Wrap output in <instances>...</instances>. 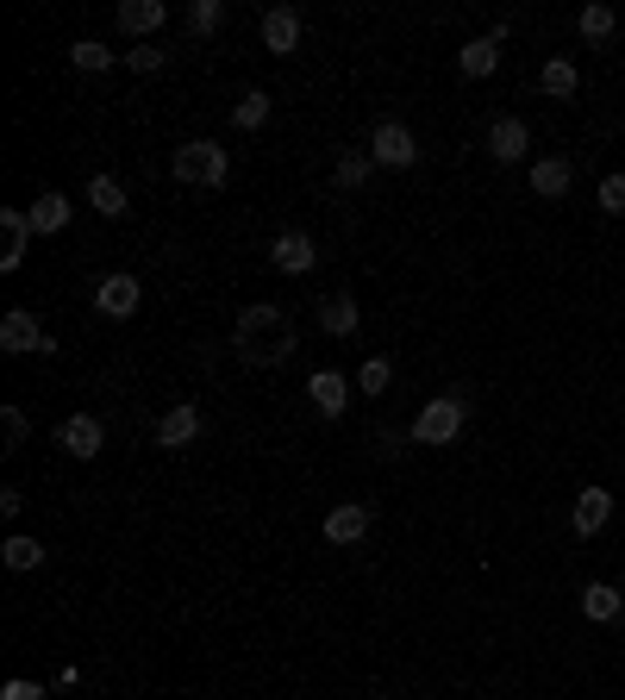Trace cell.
<instances>
[{
	"label": "cell",
	"instance_id": "1",
	"mask_svg": "<svg viewBox=\"0 0 625 700\" xmlns=\"http://www.w3.org/2000/svg\"><path fill=\"white\" fill-rule=\"evenodd\" d=\"M232 350H238L245 363H257V370L288 363V357L300 350L295 320H288L282 307H270V300H250L245 313H238V325H232Z\"/></svg>",
	"mask_w": 625,
	"mask_h": 700
},
{
	"label": "cell",
	"instance_id": "2",
	"mask_svg": "<svg viewBox=\"0 0 625 700\" xmlns=\"http://www.w3.org/2000/svg\"><path fill=\"white\" fill-rule=\"evenodd\" d=\"M175 182H195V188H225L232 182V157H225L213 138H195V145H182L170 157Z\"/></svg>",
	"mask_w": 625,
	"mask_h": 700
},
{
	"label": "cell",
	"instance_id": "3",
	"mask_svg": "<svg viewBox=\"0 0 625 700\" xmlns=\"http://www.w3.org/2000/svg\"><path fill=\"white\" fill-rule=\"evenodd\" d=\"M457 432H463V395H438V400H425V407H420V420H413V445L445 450Z\"/></svg>",
	"mask_w": 625,
	"mask_h": 700
},
{
	"label": "cell",
	"instance_id": "4",
	"mask_svg": "<svg viewBox=\"0 0 625 700\" xmlns=\"http://www.w3.org/2000/svg\"><path fill=\"white\" fill-rule=\"evenodd\" d=\"M0 350H13V357H50V332L38 325V313H25V307H13L7 320H0Z\"/></svg>",
	"mask_w": 625,
	"mask_h": 700
},
{
	"label": "cell",
	"instance_id": "5",
	"mask_svg": "<svg viewBox=\"0 0 625 700\" xmlns=\"http://www.w3.org/2000/svg\"><path fill=\"white\" fill-rule=\"evenodd\" d=\"M370 157L382 163V170H413V157H420V145H413V132L400 120H382L370 138Z\"/></svg>",
	"mask_w": 625,
	"mask_h": 700
},
{
	"label": "cell",
	"instance_id": "6",
	"mask_svg": "<svg viewBox=\"0 0 625 700\" xmlns=\"http://www.w3.org/2000/svg\"><path fill=\"white\" fill-rule=\"evenodd\" d=\"M57 445L88 463V457H100V445H107V425H100L95 413H70V420L57 425Z\"/></svg>",
	"mask_w": 625,
	"mask_h": 700
},
{
	"label": "cell",
	"instance_id": "7",
	"mask_svg": "<svg viewBox=\"0 0 625 700\" xmlns=\"http://www.w3.org/2000/svg\"><path fill=\"white\" fill-rule=\"evenodd\" d=\"M138 300H145V288H138V275H107V282H100L95 288V307L100 313H107V320H132V313H138Z\"/></svg>",
	"mask_w": 625,
	"mask_h": 700
},
{
	"label": "cell",
	"instance_id": "8",
	"mask_svg": "<svg viewBox=\"0 0 625 700\" xmlns=\"http://www.w3.org/2000/svg\"><path fill=\"white\" fill-rule=\"evenodd\" d=\"M195 438H200V407H195V400H175L170 413L157 420V445H163V450H188Z\"/></svg>",
	"mask_w": 625,
	"mask_h": 700
},
{
	"label": "cell",
	"instance_id": "9",
	"mask_svg": "<svg viewBox=\"0 0 625 700\" xmlns=\"http://www.w3.org/2000/svg\"><path fill=\"white\" fill-rule=\"evenodd\" d=\"M263 50H270V57H295L300 50V13L295 7H270V13H263Z\"/></svg>",
	"mask_w": 625,
	"mask_h": 700
},
{
	"label": "cell",
	"instance_id": "10",
	"mask_svg": "<svg viewBox=\"0 0 625 700\" xmlns=\"http://www.w3.org/2000/svg\"><path fill=\"white\" fill-rule=\"evenodd\" d=\"M270 263L282 275H307L313 263H320V250H313V238H307V232H282V238L270 245Z\"/></svg>",
	"mask_w": 625,
	"mask_h": 700
},
{
	"label": "cell",
	"instance_id": "11",
	"mask_svg": "<svg viewBox=\"0 0 625 700\" xmlns=\"http://www.w3.org/2000/svg\"><path fill=\"white\" fill-rule=\"evenodd\" d=\"M363 532H370V507H363V500H338V507L325 513V538H332V545H357Z\"/></svg>",
	"mask_w": 625,
	"mask_h": 700
},
{
	"label": "cell",
	"instance_id": "12",
	"mask_svg": "<svg viewBox=\"0 0 625 700\" xmlns=\"http://www.w3.org/2000/svg\"><path fill=\"white\" fill-rule=\"evenodd\" d=\"M307 395H313V407H320L325 420H338V413L350 407V382L338 370H313L307 375Z\"/></svg>",
	"mask_w": 625,
	"mask_h": 700
},
{
	"label": "cell",
	"instance_id": "13",
	"mask_svg": "<svg viewBox=\"0 0 625 700\" xmlns=\"http://www.w3.org/2000/svg\"><path fill=\"white\" fill-rule=\"evenodd\" d=\"M525 150H532L525 120H495V125H488V157H495V163H520Z\"/></svg>",
	"mask_w": 625,
	"mask_h": 700
},
{
	"label": "cell",
	"instance_id": "14",
	"mask_svg": "<svg viewBox=\"0 0 625 700\" xmlns=\"http://www.w3.org/2000/svg\"><path fill=\"white\" fill-rule=\"evenodd\" d=\"M607 520H613V495H607V488H582V495H575L570 525L582 532V538H595V532H600Z\"/></svg>",
	"mask_w": 625,
	"mask_h": 700
},
{
	"label": "cell",
	"instance_id": "15",
	"mask_svg": "<svg viewBox=\"0 0 625 700\" xmlns=\"http://www.w3.org/2000/svg\"><path fill=\"white\" fill-rule=\"evenodd\" d=\"M0 232H7V250H0V270H20L25 245H32V213H25V207H0Z\"/></svg>",
	"mask_w": 625,
	"mask_h": 700
},
{
	"label": "cell",
	"instance_id": "16",
	"mask_svg": "<svg viewBox=\"0 0 625 700\" xmlns=\"http://www.w3.org/2000/svg\"><path fill=\"white\" fill-rule=\"evenodd\" d=\"M25 213H32V232H38V238H50V232H63V225L75 220V200H63V195H38L32 207H25Z\"/></svg>",
	"mask_w": 625,
	"mask_h": 700
},
{
	"label": "cell",
	"instance_id": "17",
	"mask_svg": "<svg viewBox=\"0 0 625 700\" xmlns=\"http://www.w3.org/2000/svg\"><path fill=\"white\" fill-rule=\"evenodd\" d=\"M113 20H120V32H132V38H145V32H157V25L170 20V7H163V0H125V7L113 13Z\"/></svg>",
	"mask_w": 625,
	"mask_h": 700
},
{
	"label": "cell",
	"instance_id": "18",
	"mask_svg": "<svg viewBox=\"0 0 625 700\" xmlns=\"http://www.w3.org/2000/svg\"><path fill=\"white\" fill-rule=\"evenodd\" d=\"M457 70L475 75V82H482V75H495L500 70V38H470V45L457 50Z\"/></svg>",
	"mask_w": 625,
	"mask_h": 700
},
{
	"label": "cell",
	"instance_id": "19",
	"mask_svg": "<svg viewBox=\"0 0 625 700\" xmlns=\"http://www.w3.org/2000/svg\"><path fill=\"white\" fill-rule=\"evenodd\" d=\"M532 195L563 200L570 195V163H563V157H538V163H532Z\"/></svg>",
	"mask_w": 625,
	"mask_h": 700
},
{
	"label": "cell",
	"instance_id": "20",
	"mask_svg": "<svg viewBox=\"0 0 625 700\" xmlns=\"http://www.w3.org/2000/svg\"><path fill=\"white\" fill-rule=\"evenodd\" d=\"M582 613H588V620H620L625 613V595L620 588H613V582H588V588H582Z\"/></svg>",
	"mask_w": 625,
	"mask_h": 700
},
{
	"label": "cell",
	"instance_id": "21",
	"mask_svg": "<svg viewBox=\"0 0 625 700\" xmlns=\"http://www.w3.org/2000/svg\"><path fill=\"white\" fill-rule=\"evenodd\" d=\"M357 320H363V313H357V300H350V295H325L320 300V325L332 332V338H350Z\"/></svg>",
	"mask_w": 625,
	"mask_h": 700
},
{
	"label": "cell",
	"instance_id": "22",
	"mask_svg": "<svg viewBox=\"0 0 625 700\" xmlns=\"http://www.w3.org/2000/svg\"><path fill=\"white\" fill-rule=\"evenodd\" d=\"M538 88H545L550 100H570L575 88H582V75H575V63H570V57H550L545 70H538Z\"/></svg>",
	"mask_w": 625,
	"mask_h": 700
},
{
	"label": "cell",
	"instance_id": "23",
	"mask_svg": "<svg viewBox=\"0 0 625 700\" xmlns=\"http://www.w3.org/2000/svg\"><path fill=\"white\" fill-rule=\"evenodd\" d=\"M88 207L107 213V220H120V213H125V188L113 182V175H95V182H88Z\"/></svg>",
	"mask_w": 625,
	"mask_h": 700
},
{
	"label": "cell",
	"instance_id": "24",
	"mask_svg": "<svg viewBox=\"0 0 625 700\" xmlns=\"http://www.w3.org/2000/svg\"><path fill=\"white\" fill-rule=\"evenodd\" d=\"M232 125H238V132H257V125H270V95H263V88H250V95L232 107Z\"/></svg>",
	"mask_w": 625,
	"mask_h": 700
},
{
	"label": "cell",
	"instance_id": "25",
	"mask_svg": "<svg viewBox=\"0 0 625 700\" xmlns=\"http://www.w3.org/2000/svg\"><path fill=\"white\" fill-rule=\"evenodd\" d=\"M0 557H7V570H38V563H45V545H38V538H25V532H13Z\"/></svg>",
	"mask_w": 625,
	"mask_h": 700
},
{
	"label": "cell",
	"instance_id": "26",
	"mask_svg": "<svg viewBox=\"0 0 625 700\" xmlns=\"http://www.w3.org/2000/svg\"><path fill=\"white\" fill-rule=\"evenodd\" d=\"M575 25H582V38H613V7H607V0H588V7H582V13H575Z\"/></svg>",
	"mask_w": 625,
	"mask_h": 700
},
{
	"label": "cell",
	"instance_id": "27",
	"mask_svg": "<svg viewBox=\"0 0 625 700\" xmlns=\"http://www.w3.org/2000/svg\"><path fill=\"white\" fill-rule=\"evenodd\" d=\"M388 382H395V363H388V357H370V363L357 370V388H363V395H388Z\"/></svg>",
	"mask_w": 625,
	"mask_h": 700
},
{
	"label": "cell",
	"instance_id": "28",
	"mask_svg": "<svg viewBox=\"0 0 625 700\" xmlns=\"http://www.w3.org/2000/svg\"><path fill=\"white\" fill-rule=\"evenodd\" d=\"M188 25H195L200 38H213L225 25V0H195V7H188Z\"/></svg>",
	"mask_w": 625,
	"mask_h": 700
},
{
	"label": "cell",
	"instance_id": "29",
	"mask_svg": "<svg viewBox=\"0 0 625 700\" xmlns=\"http://www.w3.org/2000/svg\"><path fill=\"white\" fill-rule=\"evenodd\" d=\"M70 63H75V70H107V63H113V50L95 45V38H82V45H70Z\"/></svg>",
	"mask_w": 625,
	"mask_h": 700
},
{
	"label": "cell",
	"instance_id": "30",
	"mask_svg": "<svg viewBox=\"0 0 625 700\" xmlns=\"http://www.w3.org/2000/svg\"><path fill=\"white\" fill-rule=\"evenodd\" d=\"M370 163L375 157H338V188H363L370 182Z\"/></svg>",
	"mask_w": 625,
	"mask_h": 700
},
{
	"label": "cell",
	"instance_id": "31",
	"mask_svg": "<svg viewBox=\"0 0 625 700\" xmlns=\"http://www.w3.org/2000/svg\"><path fill=\"white\" fill-rule=\"evenodd\" d=\"M0 425H7V450H20V445H25V432H32L20 407H0Z\"/></svg>",
	"mask_w": 625,
	"mask_h": 700
},
{
	"label": "cell",
	"instance_id": "32",
	"mask_svg": "<svg viewBox=\"0 0 625 700\" xmlns=\"http://www.w3.org/2000/svg\"><path fill=\"white\" fill-rule=\"evenodd\" d=\"M600 207H607V213H625V175H607V182H600Z\"/></svg>",
	"mask_w": 625,
	"mask_h": 700
},
{
	"label": "cell",
	"instance_id": "33",
	"mask_svg": "<svg viewBox=\"0 0 625 700\" xmlns=\"http://www.w3.org/2000/svg\"><path fill=\"white\" fill-rule=\"evenodd\" d=\"M125 63H132V70H163V50H150V45H138V50H125Z\"/></svg>",
	"mask_w": 625,
	"mask_h": 700
},
{
	"label": "cell",
	"instance_id": "34",
	"mask_svg": "<svg viewBox=\"0 0 625 700\" xmlns=\"http://www.w3.org/2000/svg\"><path fill=\"white\" fill-rule=\"evenodd\" d=\"M0 700H45V695H38V682H7Z\"/></svg>",
	"mask_w": 625,
	"mask_h": 700
}]
</instances>
